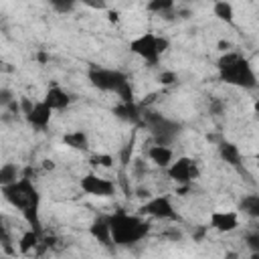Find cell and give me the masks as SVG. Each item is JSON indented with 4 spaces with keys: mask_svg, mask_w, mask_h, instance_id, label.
Listing matches in <instances>:
<instances>
[{
    "mask_svg": "<svg viewBox=\"0 0 259 259\" xmlns=\"http://www.w3.org/2000/svg\"><path fill=\"white\" fill-rule=\"evenodd\" d=\"M219 156H221L227 164H231V166H239V164H241V150H239V146H235L233 142H223V144L219 146Z\"/></svg>",
    "mask_w": 259,
    "mask_h": 259,
    "instance_id": "cell-15",
    "label": "cell"
},
{
    "mask_svg": "<svg viewBox=\"0 0 259 259\" xmlns=\"http://www.w3.org/2000/svg\"><path fill=\"white\" fill-rule=\"evenodd\" d=\"M115 113L123 119H130V121L140 119V109H138L136 103H121L119 107H115Z\"/></svg>",
    "mask_w": 259,
    "mask_h": 259,
    "instance_id": "cell-20",
    "label": "cell"
},
{
    "mask_svg": "<svg viewBox=\"0 0 259 259\" xmlns=\"http://www.w3.org/2000/svg\"><path fill=\"white\" fill-rule=\"evenodd\" d=\"M89 235L93 239H97V243H101L105 247H111V233H109V225H107L105 217H99L89 225Z\"/></svg>",
    "mask_w": 259,
    "mask_h": 259,
    "instance_id": "cell-13",
    "label": "cell"
},
{
    "mask_svg": "<svg viewBox=\"0 0 259 259\" xmlns=\"http://www.w3.org/2000/svg\"><path fill=\"white\" fill-rule=\"evenodd\" d=\"M18 178H20V168H18V164H14V162H4V164H0V188H4V186H8V184L16 182Z\"/></svg>",
    "mask_w": 259,
    "mask_h": 259,
    "instance_id": "cell-16",
    "label": "cell"
},
{
    "mask_svg": "<svg viewBox=\"0 0 259 259\" xmlns=\"http://www.w3.org/2000/svg\"><path fill=\"white\" fill-rule=\"evenodd\" d=\"M208 225L217 233H233L239 227V212L237 210H225V208L212 210L208 217Z\"/></svg>",
    "mask_w": 259,
    "mask_h": 259,
    "instance_id": "cell-10",
    "label": "cell"
},
{
    "mask_svg": "<svg viewBox=\"0 0 259 259\" xmlns=\"http://www.w3.org/2000/svg\"><path fill=\"white\" fill-rule=\"evenodd\" d=\"M168 47H170L168 38L156 32H142L130 40V51L148 65H158L162 55L168 51Z\"/></svg>",
    "mask_w": 259,
    "mask_h": 259,
    "instance_id": "cell-5",
    "label": "cell"
},
{
    "mask_svg": "<svg viewBox=\"0 0 259 259\" xmlns=\"http://www.w3.org/2000/svg\"><path fill=\"white\" fill-rule=\"evenodd\" d=\"M172 6H174V2H170V0H156V2H150L148 4V10L162 12V10H170Z\"/></svg>",
    "mask_w": 259,
    "mask_h": 259,
    "instance_id": "cell-22",
    "label": "cell"
},
{
    "mask_svg": "<svg viewBox=\"0 0 259 259\" xmlns=\"http://www.w3.org/2000/svg\"><path fill=\"white\" fill-rule=\"evenodd\" d=\"M79 186L85 194L89 196H95V198H109L115 194V182L97 174V172H87L81 180H79Z\"/></svg>",
    "mask_w": 259,
    "mask_h": 259,
    "instance_id": "cell-8",
    "label": "cell"
},
{
    "mask_svg": "<svg viewBox=\"0 0 259 259\" xmlns=\"http://www.w3.org/2000/svg\"><path fill=\"white\" fill-rule=\"evenodd\" d=\"M42 101H45L53 111H65V109L71 105V95H69V91H65L63 87L53 85V87L47 89Z\"/></svg>",
    "mask_w": 259,
    "mask_h": 259,
    "instance_id": "cell-11",
    "label": "cell"
},
{
    "mask_svg": "<svg viewBox=\"0 0 259 259\" xmlns=\"http://www.w3.org/2000/svg\"><path fill=\"white\" fill-rule=\"evenodd\" d=\"M0 190H2L4 200L22 214V219L28 223V227L34 231H40V192H38L36 184L32 182V178L20 176L16 182H12Z\"/></svg>",
    "mask_w": 259,
    "mask_h": 259,
    "instance_id": "cell-1",
    "label": "cell"
},
{
    "mask_svg": "<svg viewBox=\"0 0 259 259\" xmlns=\"http://www.w3.org/2000/svg\"><path fill=\"white\" fill-rule=\"evenodd\" d=\"M0 247H4L6 251H12V237L6 225L0 223Z\"/></svg>",
    "mask_w": 259,
    "mask_h": 259,
    "instance_id": "cell-21",
    "label": "cell"
},
{
    "mask_svg": "<svg viewBox=\"0 0 259 259\" xmlns=\"http://www.w3.org/2000/svg\"><path fill=\"white\" fill-rule=\"evenodd\" d=\"M45 168H53V162L51 160H45Z\"/></svg>",
    "mask_w": 259,
    "mask_h": 259,
    "instance_id": "cell-28",
    "label": "cell"
},
{
    "mask_svg": "<svg viewBox=\"0 0 259 259\" xmlns=\"http://www.w3.org/2000/svg\"><path fill=\"white\" fill-rule=\"evenodd\" d=\"M12 99H14L12 91H8V89H0V103H2V105H8Z\"/></svg>",
    "mask_w": 259,
    "mask_h": 259,
    "instance_id": "cell-27",
    "label": "cell"
},
{
    "mask_svg": "<svg viewBox=\"0 0 259 259\" xmlns=\"http://www.w3.org/2000/svg\"><path fill=\"white\" fill-rule=\"evenodd\" d=\"M93 164L103 166V168H109V166H113V158L109 154H95L93 156Z\"/></svg>",
    "mask_w": 259,
    "mask_h": 259,
    "instance_id": "cell-23",
    "label": "cell"
},
{
    "mask_svg": "<svg viewBox=\"0 0 259 259\" xmlns=\"http://www.w3.org/2000/svg\"><path fill=\"white\" fill-rule=\"evenodd\" d=\"M63 144H65L67 148H71V150H81V152H85V150L89 148V138H87L85 132L73 130V132H67V134L63 136Z\"/></svg>",
    "mask_w": 259,
    "mask_h": 259,
    "instance_id": "cell-14",
    "label": "cell"
},
{
    "mask_svg": "<svg viewBox=\"0 0 259 259\" xmlns=\"http://www.w3.org/2000/svg\"><path fill=\"white\" fill-rule=\"evenodd\" d=\"M89 83L105 93H115L121 103H134V91L132 83L125 73L119 69H109V67H91L89 73Z\"/></svg>",
    "mask_w": 259,
    "mask_h": 259,
    "instance_id": "cell-4",
    "label": "cell"
},
{
    "mask_svg": "<svg viewBox=\"0 0 259 259\" xmlns=\"http://www.w3.org/2000/svg\"><path fill=\"white\" fill-rule=\"evenodd\" d=\"M20 113L24 115V119L34 127V130H45L49 127L51 119H53V109L42 101H34L30 103L28 99H20Z\"/></svg>",
    "mask_w": 259,
    "mask_h": 259,
    "instance_id": "cell-7",
    "label": "cell"
},
{
    "mask_svg": "<svg viewBox=\"0 0 259 259\" xmlns=\"http://www.w3.org/2000/svg\"><path fill=\"white\" fill-rule=\"evenodd\" d=\"M166 172L178 186H188L192 180L198 178V164L188 156H180V158L172 160V164L166 168Z\"/></svg>",
    "mask_w": 259,
    "mask_h": 259,
    "instance_id": "cell-9",
    "label": "cell"
},
{
    "mask_svg": "<svg viewBox=\"0 0 259 259\" xmlns=\"http://www.w3.org/2000/svg\"><path fill=\"white\" fill-rule=\"evenodd\" d=\"M38 231H34V229H28V231H24L22 235H20V239H18V243H16V247H18V251L20 253H30L32 249H36L38 247Z\"/></svg>",
    "mask_w": 259,
    "mask_h": 259,
    "instance_id": "cell-17",
    "label": "cell"
},
{
    "mask_svg": "<svg viewBox=\"0 0 259 259\" xmlns=\"http://www.w3.org/2000/svg\"><path fill=\"white\" fill-rule=\"evenodd\" d=\"M217 69H219V77L229 85H235L241 89L257 87V73H255L253 65L249 63L247 57H243L237 51H227L219 59Z\"/></svg>",
    "mask_w": 259,
    "mask_h": 259,
    "instance_id": "cell-3",
    "label": "cell"
},
{
    "mask_svg": "<svg viewBox=\"0 0 259 259\" xmlns=\"http://www.w3.org/2000/svg\"><path fill=\"white\" fill-rule=\"evenodd\" d=\"M148 158L152 164H156L160 168H168L174 160V152L168 144H154L148 148Z\"/></svg>",
    "mask_w": 259,
    "mask_h": 259,
    "instance_id": "cell-12",
    "label": "cell"
},
{
    "mask_svg": "<svg viewBox=\"0 0 259 259\" xmlns=\"http://www.w3.org/2000/svg\"><path fill=\"white\" fill-rule=\"evenodd\" d=\"M212 12L219 20H225V22H233V16H235V10H233V4L231 2H214L212 4Z\"/></svg>",
    "mask_w": 259,
    "mask_h": 259,
    "instance_id": "cell-18",
    "label": "cell"
},
{
    "mask_svg": "<svg viewBox=\"0 0 259 259\" xmlns=\"http://www.w3.org/2000/svg\"><path fill=\"white\" fill-rule=\"evenodd\" d=\"M107 219L109 233H111V245L113 247H134L140 241H144L150 233V223L142 214H132L125 210H117Z\"/></svg>",
    "mask_w": 259,
    "mask_h": 259,
    "instance_id": "cell-2",
    "label": "cell"
},
{
    "mask_svg": "<svg viewBox=\"0 0 259 259\" xmlns=\"http://www.w3.org/2000/svg\"><path fill=\"white\" fill-rule=\"evenodd\" d=\"M53 8H57L59 12H69L75 8V4L73 2H53Z\"/></svg>",
    "mask_w": 259,
    "mask_h": 259,
    "instance_id": "cell-25",
    "label": "cell"
},
{
    "mask_svg": "<svg viewBox=\"0 0 259 259\" xmlns=\"http://www.w3.org/2000/svg\"><path fill=\"white\" fill-rule=\"evenodd\" d=\"M176 79H178V77H176V73H172V71H162V73H160V83H162V85H172Z\"/></svg>",
    "mask_w": 259,
    "mask_h": 259,
    "instance_id": "cell-24",
    "label": "cell"
},
{
    "mask_svg": "<svg viewBox=\"0 0 259 259\" xmlns=\"http://www.w3.org/2000/svg\"><path fill=\"white\" fill-rule=\"evenodd\" d=\"M247 243H249V247H251V251H253V253H257V251H259V235H257V233L249 235V237H247Z\"/></svg>",
    "mask_w": 259,
    "mask_h": 259,
    "instance_id": "cell-26",
    "label": "cell"
},
{
    "mask_svg": "<svg viewBox=\"0 0 259 259\" xmlns=\"http://www.w3.org/2000/svg\"><path fill=\"white\" fill-rule=\"evenodd\" d=\"M140 214L142 217H150V219H158V221H178V210L174 208L170 196L166 194H156L150 196L142 206H140Z\"/></svg>",
    "mask_w": 259,
    "mask_h": 259,
    "instance_id": "cell-6",
    "label": "cell"
},
{
    "mask_svg": "<svg viewBox=\"0 0 259 259\" xmlns=\"http://www.w3.org/2000/svg\"><path fill=\"white\" fill-rule=\"evenodd\" d=\"M241 210L249 217H259V196L257 194H247L241 200Z\"/></svg>",
    "mask_w": 259,
    "mask_h": 259,
    "instance_id": "cell-19",
    "label": "cell"
},
{
    "mask_svg": "<svg viewBox=\"0 0 259 259\" xmlns=\"http://www.w3.org/2000/svg\"><path fill=\"white\" fill-rule=\"evenodd\" d=\"M2 67H4V61H2V59H0V69H2Z\"/></svg>",
    "mask_w": 259,
    "mask_h": 259,
    "instance_id": "cell-29",
    "label": "cell"
}]
</instances>
